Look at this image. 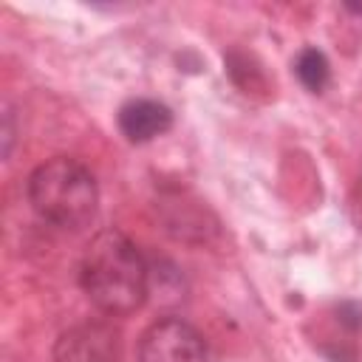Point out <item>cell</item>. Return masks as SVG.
<instances>
[{"label":"cell","instance_id":"1","mask_svg":"<svg viewBox=\"0 0 362 362\" xmlns=\"http://www.w3.org/2000/svg\"><path fill=\"white\" fill-rule=\"evenodd\" d=\"M79 283L99 311L110 317H127L147 300L150 269L124 232L102 229L90 238L82 255Z\"/></svg>","mask_w":362,"mask_h":362},{"label":"cell","instance_id":"2","mask_svg":"<svg viewBox=\"0 0 362 362\" xmlns=\"http://www.w3.org/2000/svg\"><path fill=\"white\" fill-rule=\"evenodd\" d=\"M28 204L42 221L59 229H82L99 206L96 178L76 158L57 156L31 173Z\"/></svg>","mask_w":362,"mask_h":362},{"label":"cell","instance_id":"3","mask_svg":"<svg viewBox=\"0 0 362 362\" xmlns=\"http://www.w3.org/2000/svg\"><path fill=\"white\" fill-rule=\"evenodd\" d=\"M139 362H209V348L189 322L164 317L141 334Z\"/></svg>","mask_w":362,"mask_h":362},{"label":"cell","instance_id":"4","mask_svg":"<svg viewBox=\"0 0 362 362\" xmlns=\"http://www.w3.org/2000/svg\"><path fill=\"white\" fill-rule=\"evenodd\" d=\"M54 362H119V334L105 322H82L59 334Z\"/></svg>","mask_w":362,"mask_h":362},{"label":"cell","instance_id":"5","mask_svg":"<svg viewBox=\"0 0 362 362\" xmlns=\"http://www.w3.org/2000/svg\"><path fill=\"white\" fill-rule=\"evenodd\" d=\"M173 127V110L156 99H130L119 107V130L127 141L144 144Z\"/></svg>","mask_w":362,"mask_h":362},{"label":"cell","instance_id":"6","mask_svg":"<svg viewBox=\"0 0 362 362\" xmlns=\"http://www.w3.org/2000/svg\"><path fill=\"white\" fill-rule=\"evenodd\" d=\"M294 74H297V79H300L311 93H322L325 85H328V79H331V65H328V59H325L322 51H317V48H303V51L297 54V59H294Z\"/></svg>","mask_w":362,"mask_h":362},{"label":"cell","instance_id":"7","mask_svg":"<svg viewBox=\"0 0 362 362\" xmlns=\"http://www.w3.org/2000/svg\"><path fill=\"white\" fill-rule=\"evenodd\" d=\"M348 8H351L354 14H362V3H348Z\"/></svg>","mask_w":362,"mask_h":362}]
</instances>
